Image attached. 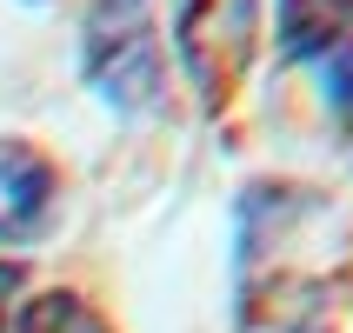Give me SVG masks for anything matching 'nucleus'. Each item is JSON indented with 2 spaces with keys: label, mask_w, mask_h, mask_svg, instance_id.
<instances>
[{
  "label": "nucleus",
  "mask_w": 353,
  "mask_h": 333,
  "mask_svg": "<svg viewBox=\"0 0 353 333\" xmlns=\"http://www.w3.org/2000/svg\"><path fill=\"white\" fill-rule=\"evenodd\" d=\"M80 80L114 114L160 120L174 100V60L147 0H87L80 14Z\"/></svg>",
  "instance_id": "obj_1"
},
{
  "label": "nucleus",
  "mask_w": 353,
  "mask_h": 333,
  "mask_svg": "<svg viewBox=\"0 0 353 333\" xmlns=\"http://www.w3.org/2000/svg\"><path fill=\"white\" fill-rule=\"evenodd\" d=\"M260 34H267V0H180L167 60L187 74V87L207 114H227L254 74Z\"/></svg>",
  "instance_id": "obj_2"
},
{
  "label": "nucleus",
  "mask_w": 353,
  "mask_h": 333,
  "mask_svg": "<svg viewBox=\"0 0 353 333\" xmlns=\"http://www.w3.org/2000/svg\"><path fill=\"white\" fill-rule=\"evenodd\" d=\"M60 200H67V180L54 154L34 140H0V254L40 247L60 227Z\"/></svg>",
  "instance_id": "obj_3"
},
{
  "label": "nucleus",
  "mask_w": 353,
  "mask_h": 333,
  "mask_svg": "<svg viewBox=\"0 0 353 333\" xmlns=\"http://www.w3.org/2000/svg\"><path fill=\"white\" fill-rule=\"evenodd\" d=\"M274 40L287 60L314 67L340 40H353V0H274Z\"/></svg>",
  "instance_id": "obj_4"
},
{
  "label": "nucleus",
  "mask_w": 353,
  "mask_h": 333,
  "mask_svg": "<svg viewBox=\"0 0 353 333\" xmlns=\"http://www.w3.org/2000/svg\"><path fill=\"white\" fill-rule=\"evenodd\" d=\"M7 333H114V320L100 314L87 294H74V287H47V294H27L14 307Z\"/></svg>",
  "instance_id": "obj_5"
},
{
  "label": "nucleus",
  "mask_w": 353,
  "mask_h": 333,
  "mask_svg": "<svg viewBox=\"0 0 353 333\" xmlns=\"http://www.w3.org/2000/svg\"><path fill=\"white\" fill-rule=\"evenodd\" d=\"M20 300H27V267H20V260H0V333L14 327Z\"/></svg>",
  "instance_id": "obj_6"
}]
</instances>
